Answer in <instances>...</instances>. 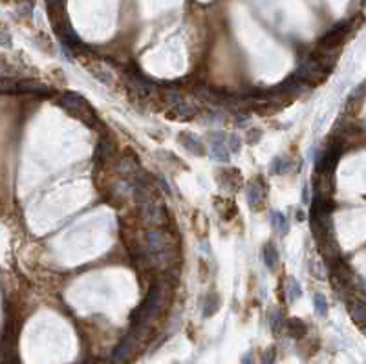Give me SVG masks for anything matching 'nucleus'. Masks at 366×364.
<instances>
[{
	"label": "nucleus",
	"mask_w": 366,
	"mask_h": 364,
	"mask_svg": "<svg viewBox=\"0 0 366 364\" xmlns=\"http://www.w3.org/2000/svg\"><path fill=\"white\" fill-rule=\"evenodd\" d=\"M147 256L152 265L167 269L176 262V245L165 229H152L147 236Z\"/></svg>",
	"instance_id": "1"
},
{
	"label": "nucleus",
	"mask_w": 366,
	"mask_h": 364,
	"mask_svg": "<svg viewBox=\"0 0 366 364\" xmlns=\"http://www.w3.org/2000/svg\"><path fill=\"white\" fill-rule=\"evenodd\" d=\"M163 293H165V289L161 284L152 285L147 298H145V300L138 305V310L132 313V322H134V326H138V324H148V320L160 311L161 302H163Z\"/></svg>",
	"instance_id": "2"
},
{
	"label": "nucleus",
	"mask_w": 366,
	"mask_h": 364,
	"mask_svg": "<svg viewBox=\"0 0 366 364\" xmlns=\"http://www.w3.org/2000/svg\"><path fill=\"white\" fill-rule=\"evenodd\" d=\"M61 105L72 113V116H75L77 119H81V121H84V123H92V119H93L92 106H90L79 93L66 92L63 97H61Z\"/></svg>",
	"instance_id": "3"
},
{
	"label": "nucleus",
	"mask_w": 366,
	"mask_h": 364,
	"mask_svg": "<svg viewBox=\"0 0 366 364\" xmlns=\"http://www.w3.org/2000/svg\"><path fill=\"white\" fill-rule=\"evenodd\" d=\"M326 75H328V70L326 68H322L319 63H317L315 59H310L306 61V63L300 64L299 71H297V79L302 81V83H320L322 79H326Z\"/></svg>",
	"instance_id": "4"
},
{
	"label": "nucleus",
	"mask_w": 366,
	"mask_h": 364,
	"mask_svg": "<svg viewBox=\"0 0 366 364\" xmlns=\"http://www.w3.org/2000/svg\"><path fill=\"white\" fill-rule=\"evenodd\" d=\"M125 84L128 86V90L138 97H148L156 92V84L150 83V81L141 75V73H136V71H132V73H128V75L125 77Z\"/></svg>",
	"instance_id": "5"
},
{
	"label": "nucleus",
	"mask_w": 366,
	"mask_h": 364,
	"mask_svg": "<svg viewBox=\"0 0 366 364\" xmlns=\"http://www.w3.org/2000/svg\"><path fill=\"white\" fill-rule=\"evenodd\" d=\"M139 340H141V339H139V337L134 333V331H132V333H128V335L125 337V339L121 340V344H119V346L115 348L114 355H112V360H114L115 364L126 362V360H128L132 355H134V352H136V348H138Z\"/></svg>",
	"instance_id": "6"
},
{
	"label": "nucleus",
	"mask_w": 366,
	"mask_h": 364,
	"mask_svg": "<svg viewBox=\"0 0 366 364\" xmlns=\"http://www.w3.org/2000/svg\"><path fill=\"white\" fill-rule=\"evenodd\" d=\"M141 216H143L145 222H147L148 225H152V227H163L165 220H167L163 207L158 205V203H154L152 200L141 203Z\"/></svg>",
	"instance_id": "7"
},
{
	"label": "nucleus",
	"mask_w": 366,
	"mask_h": 364,
	"mask_svg": "<svg viewBox=\"0 0 366 364\" xmlns=\"http://www.w3.org/2000/svg\"><path fill=\"white\" fill-rule=\"evenodd\" d=\"M265 196H267V190H265L260 178L253 180L251 183L247 185V201H249V207H251V209H255V210L264 209Z\"/></svg>",
	"instance_id": "8"
},
{
	"label": "nucleus",
	"mask_w": 366,
	"mask_h": 364,
	"mask_svg": "<svg viewBox=\"0 0 366 364\" xmlns=\"http://www.w3.org/2000/svg\"><path fill=\"white\" fill-rule=\"evenodd\" d=\"M223 139H225V134H222V132H210L209 134L210 154L218 161H229V154L231 152H229L227 143L223 141Z\"/></svg>",
	"instance_id": "9"
},
{
	"label": "nucleus",
	"mask_w": 366,
	"mask_h": 364,
	"mask_svg": "<svg viewBox=\"0 0 366 364\" xmlns=\"http://www.w3.org/2000/svg\"><path fill=\"white\" fill-rule=\"evenodd\" d=\"M348 33H350V24L348 22H342V24L335 26L332 31H328V33L322 37L319 46L320 48H339V44L344 41V37Z\"/></svg>",
	"instance_id": "10"
},
{
	"label": "nucleus",
	"mask_w": 366,
	"mask_h": 364,
	"mask_svg": "<svg viewBox=\"0 0 366 364\" xmlns=\"http://www.w3.org/2000/svg\"><path fill=\"white\" fill-rule=\"evenodd\" d=\"M178 141H180L181 147H185L194 156H205V145H203V141H200L198 136L190 134V132H180Z\"/></svg>",
	"instance_id": "11"
},
{
	"label": "nucleus",
	"mask_w": 366,
	"mask_h": 364,
	"mask_svg": "<svg viewBox=\"0 0 366 364\" xmlns=\"http://www.w3.org/2000/svg\"><path fill=\"white\" fill-rule=\"evenodd\" d=\"M216 180H218L220 187L227 188V190H236L242 185V176L236 168H223L216 176Z\"/></svg>",
	"instance_id": "12"
},
{
	"label": "nucleus",
	"mask_w": 366,
	"mask_h": 364,
	"mask_svg": "<svg viewBox=\"0 0 366 364\" xmlns=\"http://www.w3.org/2000/svg\"><path fill=\"white\" fill-rule=\"evenodd\" d=\"M119 172H121L123 176H126V178L138 176L139 172H141V165H139L136 154L123 156V158L119 159Z\"/></svg>",
	"instance_id": "13"
},
{
	"label": "nucleus",
	"mask_w": 366,
	"mask_h": 364,
	"mask_svg": "<svg viewBox=\"0 0 366 364\" xmlns=\"http://www.w3.org/2000/svg\"><path fill=\"white\" fill-rule=\"evenodd\" d=\"M118 156V147H115V143L108 138H103L97 145V158L105 161V163H110L112 159H115Z\"/></svg>",
	"instance_id": "14"
},
{
	"label": "nucleus",
	"mask_w": 366,
	"mask_h": 364,
	"mask_svg": "<svg viewBox=\"0 0 366 364\" xmlns=\"http://www.w3.org/2000/svg\"><path fill=\"white\" fill-rule=\"evenodd\" d=\"M172 108V112H176L174 113V118H178V119H192L194 116H196V106L192 105V103H189V101L183 97V99L180 101V103H176L174 106H170Z\"/></svg>",
	"instance_id": "15"
},
{
	"label": "nucleus",
	"mask_w": 366,
	"mask_h": 364,
	"mask_svg": "<svg viewBox=\"0 0 366 364\" xmlns=\"http://www.w3.org/2000/svg\"><path fill=\"white\" fill-rule=\"evenodd\" d=\"M262 256H264V264L267 269H275L278 265V251L273 243H265L264 251H262Z\"/></svg>",
	"instance_id": "16"
},
{
	"label": "nucleus",
	"mask_w": 366,
	"mask_h": 364,
	"mask_svg": "<svg viewBox=\"0 0 366 364\" xmlns=\"http://www.w3.org/2000/svg\"><path fill=\"white\" fill-rule=\"evenodd\" d=\"M293 167H295L293 159L286 158V156H280V158H277L273 163H271V174H286V172H290Z\"/></svg>",
	"instance_id": "17"
},
{
	"label": "nucleus",
	"mask_w": 366,
	"mask_h": 364,
	"mask_svg": "<svg viewBox=\"0 0 366 364\" xmlns=\"http://www.w3.org/2000/svg\"><path fill=\"white\" fill-rule=\"evenodd\" d=\"M350 313H352V318H354V322H357L359 326H362L366 320V308H364V302L362 300H354L352 308H350Z\"/></svg>",
	"instance_id": "18"
},
{
	"label": "nucleus",
	"mask_w": 366,
	"mask_h": 364,
	"mask_svg": "<svg viewBox=\"0 0 366 364\" xmlns=\"http://www.w3.org/2000/svg\"><path fill=\"white\" fill-rule=\"evenodd\" d=\"M271 225H273L275 231L282 233V235H286L287 229H290V222H287L286 214H282V213H273V214H271Z\"/></svg>",
	"instance_id": "19"
},
{
	"label": "nucleus",
	"mask_w": 366,
	"mask_h": 364,
	"mask_svg": "<svg viewBox=\"0 0 366 364\" xmlns=\"http://www.w3.org/2000/svg\"><path fill=\"white\" fill-rule=\"evenodd\" d=\"M287 331H290L291 337H295V339H300V337H304L307 331L306 324L302 322V320H299V318H291L290 322H287Z\"/></svg>",
	"instance_id": "20"
},
{
	"label": "nucleus",
	"mask_w": 366,
	"mask_h": 364,
	"mask_svg": "<svg viewBox=\"0 0 366 364\" xmlns=\"http://www.w3.org/2000/svg\"><path fill=\"white\" fill-rule=\"evenodd\" d=\"M220 308V297L216 293H210L209 297L205 298V310H203V315L205 317H213V315L218 311Z\"/></svg>",
	"instance_id": "21"
},
{
	"label": "nucleus",
	"mask_w": 366,
	"mask_h": 364,
	"mask_svg": "<svg viewBox=\"0 0 366 364\" xmlns=\"http://www.w3.org/2000/svg\"><path fill=\"white\" fill-rule=\"evenodd\" d=\"M90 71H92L93 75L101 81L103 84H106V86H112V81H114V77H112V73H110L108 70H105V68H101V66H92V68H90Z\"/></svg>",
	"instance_id": "22"
},
{
	"label": "nucleus",
	"mask_w": 366,
	"mask_h": 364,
	"mask_svg": "<svg viewBox=\"0 0 366 364\" xmlns=\"http://www.w3.org/2000/svg\"><path fill=\"white\" fill-rule=\"evenodd\" d=\"M313 304H315V311H317V315H320V317H324L326 311H328V305H326V298H324V295L317 293L315 297H313Z\"/></svg>",
	"instance_id": "23"
},
{
	"label": "nucleus",
	"mask_w": 366,
	"mask_h": 364,
	"mask_svg": "<svg viewBox=\"0 0 366 364\" xmlns=\"http://www.w3.org/2000/svg\"><path fill=\"white\" fill-rule=\"evenodd\" d=\"M271 328H273L275 335H278L280 331H282V328H284V317H282V313H280V311H275L273 317H271Z\"/></svg>",
	"instance_id": "24"
},
{
	"label": "nucleus",
	"mask_w": 366,
	"mask_h": 364,
	"mask_svg": "<svg viewBox=\"0 0 366 364\" xmlns=\"http://www.w3.org/2000/svg\"><path fill=\"white\" fill-rule=\"evenodd\" d=\"M287 295H290V300H295V298H300V285L297 280H290V285H287Z\"/></svg>",
	"instance_id": "25"
},
{
	"label": "nucleus",
	"mask_w": 366,
	"mask_h": 364,
	"mask_svg": "<svg viewBox=\"0 0 366 364\" xmlns=\"http://www.w3.org/2000/svg\"><path fill=\"white\" fill-rule=\"evenodd\" d=\"M227 139L229 141H225L227 143V148H229V152H238L240 150V139H238V136H227Z\"/></svg>",
	"instance_id": "26"
},
{
	"label": "nucleus",
	"mask_w": 366,
	"mask_h": 364,
	"mask_svg": "<svg viewBox=\"0 0 366 364\" xmlns=\"http://www.w3.org/2000/svg\"><path fill=\"white\" fill-rule=\"evenodd\" d=\"M275 359H277V353H275L273 348H269V350L264 353V364H275Z\"/></svg>",
	"instance_id": "27"
},
{
	"label": "nucleus",
	"mask_w": 366,
	"mask_h": 364,
	"mask_svg": "<svg viewBox=\"0 0 366 364\" xmlns=\"http://www.w3.org/2000/svg\"><path fill=\"white\" fill-rule=\"evenodd\" d=\"M242 364H253V353H247V355L242 359Z\"/></svg>",
	"instance_id": "28"
}]
</instances>
